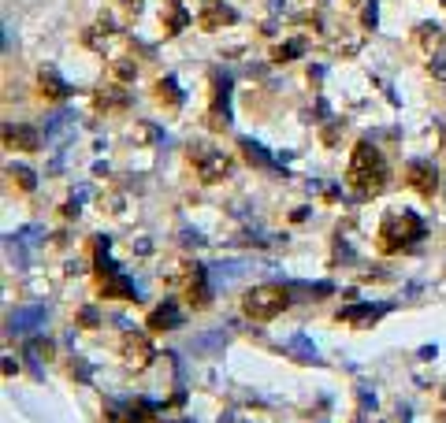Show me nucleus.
Instances as JSON below:
<instances>
[{"label": "nucleus", "instance_id": "nucleus-1", "mask_svg": "<svg viewBox=\"0 0 446 423\" xmlns=\"http://www.w3.org/2000/svg\"><path fill=\"white\" fill-rule=\"evenodd\" d=\"M387 179H390V171H387L383 152H379L376 145L361 141L357 149H353V156H350V168H346V182H350V186L357 190L361 197H376V193H383V190H387Z\"/></svg>", "mask_w": 446, "mask_h": 423}, {"label": "nucleus", "instance_id": "nucleus-2", "mask_svg": "<svg viewBox=\"0 0 446 423\" xmlns=\"http://www.w3.org/2000/svg\"><path fill=\"white\" fill-rule=\"evenodd\" d=\"M416 238H424V223L413 212H387L379 223V249L383 253H402Z\"/></svg>", "mask_w": 446, "mask_h": 423}, {"label": "nucleus", "instance_id": "nucleus-3", "mask_svg": "<svg viewBox=\"0 0 446 423\" xmlns=\"http://www.w3.org/2000/svg\"><path fill=\"white\" fill-rule=\"evenodd\" d=\"M287 305H290V297H287L283 286H253V290L242 297V312H245L249 319H257V323L276 319Z\"/></svg>", "mask_w": 446, "mask_h": 423}, {"label": "nucleus", "instance_id": "nucleus-4", "mask_svg": "<svg viewBox=\"0 0 446 423\" xmlns=\"http://www.w3.org/2000/svg\"><path fill=\"white\" fill-rule=\"evenodd\" d=\"M190 160H194L201 182H223L227 174H231V160H227L223 152H216L212 145H194V149H190Z\"/></svg>", "mask_w": 446, "mask_h": 423}, {"label": "nucleus", "instance_id": "nucleus-5", "mask_svg": "<svg viewBox=\"0 0 446 423\" xmlns=\"http://www.w3.org/2000/svg\"><path fill=\"white\" fill-rule=\"evenodd\" d=\"M409 186H413L416 193H421V197H432V193L439 190V171H435L427 160L409 163Z\"/></svg>", "mask_w": 446, "mask_h": 423}, {"label": "nucleus", "instance_id": "nucleus-6", "mask_svg": "<svg viewBox=\"0 0 446 423\" xmlns=\"http://www.w3.org/2000/svg\"><path fill=\"white\" fill-rule=\"evenodd\" d=\"M234 23V8L220 4V0H208V4L201 8V15H197V26L201 30H223V26Z\"/></svg>", "mask_w": 446, "mask_h": 423}, {"label": "nucleus", "instance_id": "nucleus-7", "mask_svg": "<svg viewBox=\"0 0 446 423\" xmlns=\"http://www.w3.org/2000/svg\"><path fill=\"white\" fill-rule=\"evenodd\" d=\"M45 327V308L34 305V308H15L12 319H8V330L12 334H30V330Z\"/></svg>", "mask_w": 446, "mask_h": 423}, {"label": "nucleus", "instance_id": "nucleus-8", "mask_svg": "<svg viewBox=\"0 0 446 423\" xmlns=\"http://www.w3.org/2000/svg\"><path fill=\"white\" fill-rule=\"evenodd\" d=\"M123 361L131 364V367H145L153 361V345H149V338L145 334H126L123 338Z\"/></svg>", "mask_w": 446, "mask_h": 423}, {"label": "nucleus", "instance_id": "nucleus-9", "mask_svg": "<svg viewBox=\"0 0 446 423\" xmlns=\"http://www.w3.org/2000/svg\"><path fill=\"white\" fill-rule=\"evenodd\" d=\"M104 275H108V282H104V297H120V301H138V286H134L131 279H123L120 271L112 268V264H104Z\"/></svg>", "mask_w": 446, "mask_h": 423}, {"label": "nucleus", "instance_id": "nucleus-10", "mask_svg": "<svg viewBox=\"0 0 446 423\" xmlns=\"http://www.w3.org/2000/svg\"><path fill=\"white\" fill-rule=\"evenodd\" d=\"M4 141L8 149H23V152L41 149V134L34 126H4Z\"/></svg>", "mask_w": 446, "mask_h": 423}, {"label": "nucleus", "instance_id": "nucleus-11", "mask_svg": "<svg viewBox=\"0 0 446 423\" xmlns=\"http://www.w3.org/2000/svg\"><path fill=\"white\" fill-rule=\"evenodd\" d=\"M383 305H353V308H342L339 312V323H350V327H372L379 316H383Z\"/></svg>", "mask_w": 446, "mask_h": 423}, {"label": "nucleus", "instance_id": "nucleus-12", "mask_svg": "<svg viewBox=\"0 0 446 423\" xmlns=\"http://www.w3.org/2000/svg\"><path fill=\"white\" fill-rule=\"evenodd\" d=\"M149 327L153 330H171V327H183V312H179L175 301H168V305H160L157 312L149 316Z\"/></svg>", "mask_w": 446, "mask_h": 423}, {"label": "nucleus", "instance_id": "nucleus-13", "mask_svg": "<svg viewBox=\"0 0 446 423\" xmlns=\"http://www.w3.org/2000/svg\"><path fill=\"white\" fill-rule=\"evenodd\" d=\"M93 104H97V112H115V108H126V93H123L120 86H108V89H97Z\"/></svg>", "mask_w": 446, "mask_h": 423}, {"label": "nucleus", "instance_id": "nucleus-14", "mask_svg": "<svg viewBox=\"0 0 446 423\" xmlns=\"http://www.w3.org/2000/svg\"><path fill=\"white\" fill-rule=\"evenodd\" d=\"M41 93H45V97H56V100H63V97L71 93V86H67V82H63V78H60L52 67H41Z\"/></svg>", "mask_w": 446, "mask_h": 423}, {"label": "nucleus", "instance_id": "nucleus-15", "mask_svg": "<svg viewBox=\"0 0 446 423\" xmlns=\"http://www.w3.org/2000/svg\"><path fill=\"white\" fill-rule=\"evenodd\" d=\"M153 97H157L164 108H179V104H183V93H179L175 78H160L157 86H153Z\"/></svg>", "mask_w": 446, "mask_h": 423}, {"label": "nucleus", "instance_id": "nucleus-16", "mask_svg": "<svg viewBox=\"0 0 446 423\" xmlns=\"http://www.w3.org/2000/svg\"><path fill=\"white\" fill-rule=\"evenodd\" d=\"M245 271H249V268H245V264H238V260H231V264H216V268L208 271V275H212V282H216V286H220V282H223V286H227V282L242 279Z\"/></svg>", "mask_w": 446, "mask_h": 423}, {"label": "nucleus", "instance_id": "nucleus-17", "mask_svg": "<svg viewBox=\"0 0 446 423\" xmlns=\"http://www.w3.org/2000/svg\"><path fill=\"white\" fill-rule=\"evenodd\" d=\"M164 12H168V26H164V30H168V34H179V30H186L190 15L183 12V4H179V0H168V4H164Z\"/></svg>", "mask_w": 446, "mask_h": 423}, {"label": "nucleus", "instance_id": "nucleus-18", "mask_svg": "<svg viewBox=\"0 0 446 423\" xmlns=\"http://www.w3.org/2000/svg\"><path fill=\"white\" fill-rule=\"evenodd\" d=\"M108 71H112L115 82H134V75H138V63L120 56V60H112V67H108Z\"/></svg>", "mask_w": 446, "mask_h": 423}, {"label": "nucleus", "instance_id": "nucleus-19", "mask_svg": "<svg viewBox=\"0 0 446 423\" xmlns=\"http://www.w3.org/2000/svg\"><path fill=\"white\" fill-rule=\"evenodd\" d=\"M416 38H421L424 49H432V45H439V41H443V30L432 23V26H421V34H416Z\"/></svg>", "mask_w": 446, "mask_h": 423}, {"label": "nucleus", "instance_id": "nucleus-20", "mask_svg": "<svg viewBox=\"0 0 446 423\" xmlns=\"http://www.w3.org/2000/svg\"><path fill=\"white\" fill-rule=\"evenodd\" d=\"M290 349H294V353H302V361H313V356H316V349L309 345V338H302V334L290 338Z\"/></svg>", "mask_w": 446, "mask_h": 423}, {"label": "nucleus", "instance_id": "nucleus-21", "mask_svg": "<svg viewBox=\"0 0 446 423\" xmlns=\"http://www.w3.org/2000/svg\"><path fill=\"white\" fill-rule=\"evenodd\" d=\"M12 179L19 182L23 190H34V171H26V168H12Z\"/></svg>", "mask_w": 446, "mask_h": 423}, {"label": "nucleus", "instance_id": "nucleus-22", "mask_svg": "<svg viewBox=\"0 0 446 423\" xmlns=\"http://www.w3.org/2000/svg\"><path fill=\"white\" fill-rule=\"evenodd\" d=\"M242 149H245V156H249V160H257V163H268V156H264V149H260V145H253V141H242Z\"/></svg>", "mask_w": 446, "mask_h": 423}, {"label": "nucleus", "instance_id": "nucleus-23", "mask_svg": "<svg viewBox=\"0 0 446 423\" xmlns=\"http://www.w3.org/2000/svg\"><path fill=\"white\" fill-rule=\"evenodd\" d=\"M298 52H302V41H290L283 49H276V60H290V56H298Z\"/></svg>", "mask_w": 446, "mask_h": 423}, {"label": "nucleus", "instance_id": "nucleus-24", "mask_svg": "<svg viewBox=\"0 0 446 423\" xmlns=\"http://www.w3.org/2000/svg\"><path fill=\"white\" fill-rule=\"evenodd\" d=\"M216 345H223V338H197V342H190V349H216Z\"/></svg>", "mask_w": 446, "mask_h": 423}, {"label": "nucleus", "instance_id": "nucleus-25", "mask_svg": "<svg viewBox=\"0 0 446 423\" xmlns=\"http://www.w3.org/2000/svg\"><path fill=\"white\" fill-rule=\"evenodd\" d=\"M164 423H171V420H164ZM183 423H190V420H183Z\"/></svg>", "mask_w": 446, "mask_h": 423}, {"label": "nucleus", "instance_id": "nucleus-26", "mask_svg": "<svg viewBox=\"0 0 446 423\" xmlns=\"http://www.w3.org/2000/svg\"><path fill=\"white\" fill-rule=\"evenodd\" d=\"M346 4H357V0H346Z\"/></svg>", "mask_w": 446, "mask_h": 423}]
</instances>
